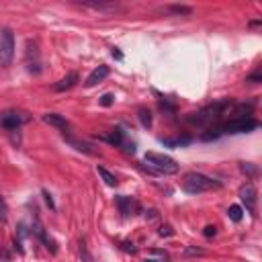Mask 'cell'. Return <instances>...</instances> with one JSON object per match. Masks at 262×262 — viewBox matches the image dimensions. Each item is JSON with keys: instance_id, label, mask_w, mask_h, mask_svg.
<instances>
[{"instance_id": "cell-1", "label": "cell", "mask_w": 262, "mask_h": 262, "mask_svg": "<svg viewBox=\"0 0 262 262\" xmlns=\"http://www.w3.org/2000/svg\"><path fill=\"white\" fill-rule=\"evenodd\" d=\"M221 182L211 178V176H205L201 172H186L182 176V190L188 192V194H199V192H205V190H211V188H219Z\"/></svg>"}, {"instance_id": "cell-2", "label": "cell", "mask_w": 262, "mask_h": 262, "mask_svg": "<svg viewBox=\"0 0 262 262\" xmlns=\"http://www.w3.org/2000/svg\"><path fill=\"white\" fill-rule=\"evenodd\" d=\"M256 127H258V121L250 113H246V106H239V111L223 127H219V131L221 133H248V131H254Z\"/></svg>"}, {"instance_id": "cell-3", "label": "cell", "mask_w": 262, "mask_h": 262, "mask_svg": "<svg viewBox=\"0 0 262 262\" xmlns=\"http://www.w3.org/2000/svg\"><path fill=\"white\" fill-rule=\"evenodd\" d=\"M143 160H145V164H147L149 168L158 170L160 174H176V172L180 170V164H178L174 158L166 156V154H158V151H145Z\"/></svg>"}, {"instance_id": "cell-4", "label": "cell", "mask_w": 262, "mask_h": 262, "mask_svg": "<svg viewBox=\"0 0 262 262\" xmlns=\"http://www.w3.org/2000/svg\"><path fill=\"white\" fill-rule=\"evenodd\" d=\"M231 104H233L231 100H219V102H213V104L205 106L203 111L194 113V117H190L188 121H190V123H196V125H203V123H211V121L219 119L221 115H225V111H227Z\"/></svg>"}, {"instance_id": "cell-5", "label": "cell", "mask_w": 262, "mask_h": 262, "mask_svg": "<svg viewBox=\"0 0 262 262\" xmlns=\"http://www.w3.org/2000/svg\"><path fill=\"white\" fill-rule=\"evenodd\" d=\"M14 57V33L4 29L0 35V68H8Z\"/></svg>"}, {"instance_id": "cell-6", "label": "cell", "mask_w": 262, "mask_h": 262, "mask_svg": "<svg viewBox=\"0 0 262 262\" xmlns=\"http://www.w3.org/2000/svg\"><path fill=\"white\" fill-rule=\"evenodd\" d=\"M25 66L31 74H41V51L39 45L35 41H27V49H25Z\"/></svg>"}, {"instance_id": "cell-7", "label": "cell", "mask_w": 262, "mask_h": 262, "mask_svg": "<svg viewBox=\"0 0 262 262\" xmlns=\"http://www.w3.org/2000/svg\"><path fill=\"white\" fill-rule=\"evenodd\" d=\"M102 139L104 141H108V143H113V145H117V147H123L125 151H135V143L133 141H129V137H127V133L123 131V129H113L108 135H102Z\"/></svg>"}, {"instance_id": "cell-8", "label": "cell", "mask_w": 262, "mask_h": 262, "mask_svg": "<svg viewBox=\"0 0 262 262\" xmlns=\"http://www.w3.org/2000/svg\"><path fill=\"white\" fill-rule=\"evenodd\" d=\"M25 121H27V117H23V113H18V111H4V113H0V127L6 129V131L18 129Z\"/></svg>"}, {"instance_id": "cell-9", "label": "cell", "mask_w": 262, "mask_h": 262, "mask_svg": "<svg viewBox=\"0 0 262 262\" xmlns=\"http://www.w3.org/2000/svg\"><path fill=\"white\" fill-rule=\"evenodd\" d=\"M256 188H254V184L252 182H248L246 186H242L239 188V199H242V203L246 205V209L250 211V213H254V209H256Z\"/></svg>"}, {"instance_id": "cell-10", "label": "cell", "mask_w": 262, "mask_h": 262, "mask_svg": "<svg viewBox=\"0 0 262 262\" xmlns=\"http://www.w3.org/2000/svg\"><path fill=\"white\" fill-rule=\"evenodd\" d=\"M43 121H45L47 125H51V127H57L59 131H68V129H70L68 119L61 117V115H57V113H47V115H43Z\"/></svg>"}, {"instance_id": "cell-11", "label": "cell", "mask_w": 262, "mask_h": 262, "mask_svg": "<svg viewBox=\"0 0 262 262\" xmlns=\"http://www.w3.org/2000/svg\"><path fill=\"white\" fill-rule=\"evenodd\" d=\"M63 137H66V141H68L70 145H74L78 151H82V154H86V156H98V151H96L88 141H80V139H76V137H72V135H66V133H63Z\"/></svg>"}, {"instance_id": "cell-12", "label": "cell", "mask_w": 262, "mask_h": 262, "mask_svg": "<svg viewBox=\"0 0 262 262\" xmlns=\"http://www.w3.org/2000/svg\"><path fill=\"white\" fill-rule=\"evenodd\" d=\"M108 72H111V70H108V66H98V68H96V70H92V72H90V76L86 78V86H88V88L96 86L98 82H102V80L108 76Z\"/></svg>"}, {"instance_id": "cell-13", "label": "cell", "mask_w": 262, "mask_h": 262, "mask_svg": "<svg viewBox=\"0 0 262 262\" xmlns=\"http://www.w3.org/2000/svg\"><path fill=\"white\" fill-rule=\"evenodd\" d=\"M76 84H78V74H76V72H70L66 78H61L59 82L53 84V90H55V92H66V90L74 88Z\"/></svg>"}, {"instance_id": "cell-14", "label": "cell", "mask_w": 262, "mask_h": 262, "mask_svg": "<svg viewBox=\"0 0 262 262\" xmlns=\"http://www.w3.org/2000/svg\"><path fill=\"white\" fill-rule=\"evenodd\" d=\"M96 172H98V176L104 180V184H108V186H117V176H115L113 172H108V170L102 168V166H96Z\"/></svg>"}, {"instance_id": "cell-15", "label": "cell", "mask_w": 262, "mask_h": 262, "mask_svg": "<svg viewBox=\"0 0 262 262\" xmlns=\"http://www.w3.org/2000/svg\"><path fill=\"white\" fill-rule=\"evenodd\" d=\"M143 262H170V258H168V254H164L160 250H151L149 256H145Z\"/></svg>"}, {"instance_id": "cell-16", "label": "cell", "mask_w": 262, "mask_h": 262, "mask_svg": "<svg viewBox=\"0 0 262 262\" xmlns=\"http://www.w3.org/2000/svg\"><path fill=\"white\" fill-rule=\"evenodd\" d=\"M168 10H170L172 14H180V16H188V14H192V8H190V6H184V4H170Z\"/></svg>"}, {"instance_id": "cell-17", "label": "cell", "mask_w": 262, "mask_h": 262, "mask_svg": "<svg viewBox=\"0 0 262 262\" xmlns=\"http://www.w3.org/2000/svg\"><path fill=\"white\" fill-rule=\"evenodd\" d=\"M227 217H229L231 221H242V217H244V209H242L239 205H231V207L227 209Z\"/></svg>"}, {"instance_id": "cell-18", "label": "cell", "mask_w": 262, "mask_h": 262, "mask_svg": "<svg viewBox=\"0 0 262 262\" xmlns=\"http://www.w3.org/2000/svg\"><path fill=\"white\" fill-rule=\"evenodd\" d=\"M137 117H139V123L147 129V127H151V113L147 111V108H139L137 111Z\"/></svg>"}, {"instance_id": "cell-19", "label": "cell", "mask_w": 262, "mask_h": 262, "mask_svg": "<svg viewBox=\"0 0 262 262\" xmlns=\"http://www.w3.org/2000/svg\"><path fill=\"white\" fill-rule=\"evenodd\" d=\"M117 203H119V207H121V213H123V215H129V213H131V199L117 196Z\"/></svg>"}, {"instance_id": "cell-20", "label": "cell", "mask_w": 262, "mask_h": 262, "mask_svg": "<svg viewBox=\"0 0 262 262\" xmlns=\"http://www.w3.org/2000/svg\"><path fill=\"white\" fill-rule=\"evenodd\" d=\"M8 219V205L4 201V196L0 194V221H6Z\"/></svg>"}, {"instance_id": "cell-21", "label": "cell", "mask_w": 262, "mask_h": 262, "mask_svg": "<svg viewBox=\"0 0 262 262\" xmlns=\"http://www.w3.org/2000/svg\"><path fill=\"white\" fill-rule=\"evenodd\" d=\"M84 6H90V8H113L115 4L113 2H82Z\"/></svg>"}, {"instance_id": "cell-22", "label": "cell", "mask_w": 262, "mask_h": 262, "mask_svg": "<svg viewBox=\"0 0 262 262\" xmlns=\"http://www.w3.org/2000/svg\"><path fill=\"white\" fill-rule=\"evenodd\" d=\"M246 82H248V84H258V82H262V72L256 70L254 74H250V76L246 78Z\"/></svg>"}, {"instance_id": "cell-23", "label": "cell", "mask_w": 262, "mask_h": 262, "mask_svg": "<svg viewBox=\"0 0 262 262\" xmlns=\"http://www.w3.org/2000/svg\"><path fill=\"white\" fill-rule=\"evenodd\" d=\"M188 141H190L188 137H182V139H162V143H166V145H184Z\"/></svg>"}, {"instance_id": "cell-24", "label": "cell", "mask_w": 262, "mask_h": 262, "mask_svg": "<svg viewBox=\"0 0 262 262\" xmlns=\"http://www.w3.org/2000/svg\"><path fill=\"white\" fill-rule=\"evenodd\" d=\"M100 104H102V106H111V104H113V94H102Z\"/></svg>"}, {"instance_id": "cell-25", "label": "cell", "mask_w": 262, "mask_h": 262, "mask_svg": "<svg viewBox=\"0 0 262 262\" xmlns=\"http://www.w3.org/2000/svg\"><path fill=\"white\" fill-rule=\"evenodd\" d=\"M242 170L248 174H256V166H252V164H242Z\"/></svg>"}, {"instance_id": "cell-26", "label": "cell", "mask_w": 262, "mask_h": 262, "mask_svg": "<svg viewBox=\"0 0 262 262\" xmlns=\"http://www.w3.org/2000/svg\"><path fill=\"white\" fill-rule=\"evenodd\" d=\"M43 196H45V203H47L51 209H55V203H53V199H51V194H49L47 190H43Z\"/></svg>"}, {"instance_id": "cell-27", "label": "cell", "mask_w": 262, "mask_h": 262, "mask_svg": "<svg viewBox=\"0 0 262 262\" xmlns=\"http://www.w3.org/2000/svg\"><path fill=\"white\" fill-rule=\"evenodd\" d=\"M203 233H205V235H207V237H211V235H215V227H213V225H207V227H205V231H203Z\"/></svg>"}, {"instance_id": "cell-28", "label": "cell", "mask_w": 262, "mask_h": 262, "mask_svg": "<svg viewBox=\"0 0 262 262\" xmlns=\"http://www.w3.org/2000/svg\"><path fill=\"white\" fill-rule=\"evenodd\" d=\"M160 235H172V229H170L168 225H166V227L162 225V227H160Z\"/></svg>"}]
</instances>
